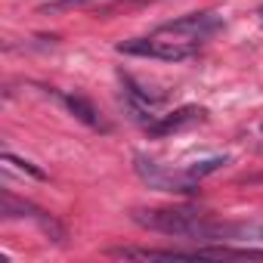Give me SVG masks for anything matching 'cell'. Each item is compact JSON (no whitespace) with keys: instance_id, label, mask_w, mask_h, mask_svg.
<instances>
[{"instance_id":"1","label":"cell","mask_w":263,"mask_h":263,"mask_svg":"<svg viewBox=\"0 0 263 263\" xmlns=\"http://www.w3.org/2000/svg\"><path fill=\"white\" fill-rule=\"evenodd\" d=\"M130 220L149 232L189 241H223V226H226V220H214L195 208H137Z\"/></svg>"},{"instance_id":"2","label":"cell","mask_w":263,"mask_h":263,"mask_svg":"<svg viewBox=\"0 0 263 263\" xmlns=\"http://www.w3.org/2000/svg\"><path fill=\"white\" fill-rule=\"evenodd\" d=\"M134 171H137V177H140L149 189H155V192H171V195H195V192H198V180H195V177H189V174H174V171L161 167L158 161H152V158H146V155H137V158H134Z\"/></svg>"},{"instance_id":"3","label":"cell","mask_w":263,"mask_h":263,"mask_svg":"<svg viewBox=\"0 0 263 263\" xmlns=\"http://www.w3.org/2000/svg\"><path fill=\"white\" fill-rule=\"evenodd\" d=\"M118 53L124 56H149V59H164V62H183L189 56L198 53V44L192 41H161V34L155 37H137V41H121Z\"/></svg>"},{"instance_id":"4","label":"cell","mask_w":263,"mask_h":263,"mask_svg":"<svg viewBox=\"0 0 263 263\" xmlns=\"http://www.w3.org/2000/svg\"><path fill=\"white\" fill-rule=\"evenodd\" d=\"M0 214H4V217H28V220H34V223L44 229V235H50L56 245H62V241H65V229H62V223H59L53 214H47V211L34 208L31 201L16 198L13 192H4V195H0Z\"/></svg>"},{"instance_id":"5","label":"cell","mask_w":263,"mask_h":263,"mask_svg":"<svg viewBox=\"0 0 263 263\" xmlns=\"http://www.w3.org/2000/svg\"><path fill=\"white\" fill-rule=\"evenodd\" d=\"M220 25H223V22H220V16H214V13H189V16H180V19H174V22H164V25L158 28V34H161V37H177V41H192V44H198V41L211 37Z\"/></svg>"},{"instance_id":"6","label":"cell","mask_w":263,"mask_h":263,"mask_svg":"<svg viewBox=\"0 0 263 263\" xmlns=\"http://www.w3.org/2000/svg\"><path fill=\"white\" fill-rule=\"evenodd\" d=\"M201 121H208V108H201V105H183V108H177V111H171L164 118H155L146 130H149L152 137H167V134H177V130H186V127L201 124Z\"/></svg>"},{"instance_id":"7","label":"cell","mask_w":263,"mask_h":263,"mask_svg":"<svg viewBox=\"0 0 263 263\" xmlns=\"http://www.w3.org/2000/svg\"><path fill=\"white\" fill-rule=\"evenodd\" d=\"M62 102H65V108H68L81 124H87V127H93V130H105V124H102L99 111H96L84 96H62Z\"/></svg>"},{"instance_id":"8","label":"cell","mask_w":263,"mask_h":263,"mask_svg":"<svg viewBox=\"0 0 263 263\" xmlns=\"http://www.w3.org/2000/svg\"><path fill=\"white\" fill-rule=\"evenodd\" d=\"M226 155H217V158H204V161H195L192 167H186V174L189 177H195V180H201V177H208V174H217L220 167H226Z\"/></svg>"},{"instance_id":"9","label":"cell","mask_w":263,"mask_h":263,"mask_svg":"<svg viewBox=\"0 0 263 263\" xmlns=\"http://www.w3.org/2000/svg\"><path fill=\"white\" fill-rule=\"evenodd\" d=\"M4 161H7V164H16L19 171H25V174H31L34 180H47V174H44L41 167H34V164H31V161H25V158H16L13 152H7V155H4Z\"/></svg>"},{"instance_id":"10","label":"cell","mask_w":263,"mask_h":263,"mask_svg":"<svg viewBox=\"0 0 263 263\" xmlns=\"http://www.w3.org/2000/svg\"><path fill=\"white\" fill-rule=\"evenodd\" d=\"M251 183H263V177H251Z\"/></svg>"},{"instance_id":"11","label":"cell","mask_w":263,"mask_h":263,"mask_svg":"<svg viewBox=\"0 0 263 263\" xmlns=\"http://www.w3.org/2000/svg\"><path fill=\"white\" fill-rule=\"evenodd\" d=\"M260 19H263V10H260Z\"/></svg>"}]
</instances>
